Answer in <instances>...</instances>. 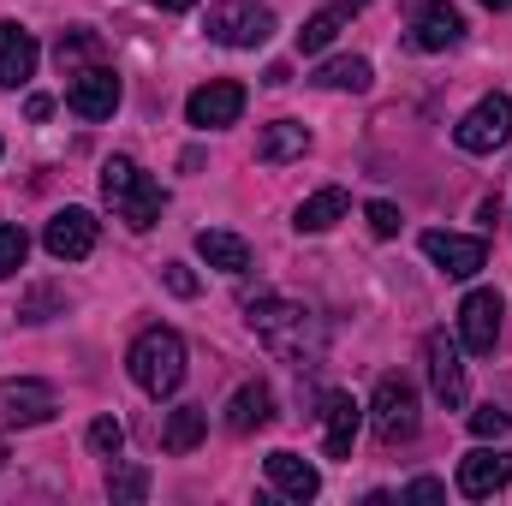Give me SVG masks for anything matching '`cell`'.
Here are the masks:
<instances>
[{
	"label": "cell",
	"mask_w": 512,
	"mask_h": 506,
	"mask_svg": "<svg viewBox=\"0 0 512 506\" xmlns=\"http://www.w3.org/2000/svg\"><path fill=\"white\" fill-rule=\"evenodd\" d=\"M66 108H72L78 120H108V114L120 108V78H114L108 66H84V72H72V84H66Z\"/></svg>",
	"instance_id": "obj_7"
},
{
	"label": "cell",
	"mask_w": 512,
	"mask_h": 506,
	"mask_svg": "<svg viewBox=\"0 0 512 506\" xmlns=\"http://www.w3.org/2000/svg\"><path fill=\"white\" fill-rule=\"evenodd\" d=\"M268 483L286 495V501H316L322 495V477H316V465L310 459H298V453H268Z\"/></svg>",
	"instance_id": "obj_18"
},
{
	"label": "cell",
	"mask_w": 512,
	"mask_h": 506,
	"mask_svg": "<svg viewBox=\"0 0 512 506\" xmlns=\"http://www.w3.org/2000/svg\"><path fill=\"white\" fill-rule=\"evenodd\" d=\"M322 90H370V60H328L316 72Z\"/></svg>",
	"instance_id": "obj_25"
},
{
	"label": "cell",
	"mask_w": 512,
	"mask_h": 506,
	"mask_svg": "<svg viewBox=\"0 0 512 506\" xmlns=\"http://www.w3.org/2000/svg\"><path fill=\"white\" fill-rule=\"evenodd\" d=\"M483 6H489V12H507L512 0H483Z\"/></svg>",
	"instance_id": "obj_37"
},
{
	"label": "cell",
	"mask_w": 512,
	"mask_h": 506,
	"mask_svg": "<svg viewBox=\"0 0 512 506\" xmlns=\"http://www.w3.org/2000/svg\"><path fill=\"white\" fill-rule=\"evenodd\" d=\"M370 429L382 447H399L417 435V387L405 376H382L376 381V399H370Z\"/></svg>",
	"instance_id": "obj_4"
},
{
	"label": "cell",
	"mask_w": 512,
	"mask_h": 506,
	"mask_svg": "<svg viewBox=\"0 0 512 506\" xmlns=\"http://www.w3.org/2000/svg\"><path fill=\"white\" fill-rule=\"evenodd\" d=\"M197 256L209 262V268H221V274H245L251 268V245L239 239V233H197Z\"/></svg>",
	"instance_id": "obj_21"
},
{
	"label": "cell",
	"mask_w": 512,
	"mask_h": 506,
	"mask_svg": "<svg viewBox=\"0 0 512 506\" xmlns=\"http://www.w3.org/2000/svg\"><path fill=\"white\" fill-rule=\"evenodd\" d=\"M364 215H370V233H376V239H393V233H399V209H393V203H370Z\"/></svg>",
	"instance_id": "obj_32"
},
{
	"label": "cell",
	"mask_w": 512,
	"mask_h": 506,
	"mask_svg": "<svg viewBox=\"0 0 512 506\" xmlns=\"http://www.w3.org/2000/svg\"><path fill=\"white\" fill-rule=\"evenodd\" d=\"M203 30H209L215 42H227V48H256V42L274 36V12L256 6V0H215Z\"/></svg>",
	"instance_id": "obj_5"
},
{
	"label": "cell",
	"mask_w": 512,
	"mask_h": 506,
	"mask_svg": "<svg viewBox=\"0 0 512 506\" xmlns=\"http://www.w3.org/2000/svg\"><path fill=\"white\" fill-rule=\"evenodd\" d=\"M54 417V387L42 381H0V423L6 429H36Z\"/></svg>",
	"instance_id": "obj_12"
},
{
	"label": "cell",
	"mask_w": 512,
	"mask_h": 506,
	"mask_svg": "<svg viewBox=\"0 0 512 506\" xmlns=\"http://www.w3.org/2000/svg\"><path fill=\"white\" fill-rule=\"evenodd\" d=\"M507 429H512V411L501 399H489L483 411H471V435H477V441H501Z\"/></svg>",
	"instance_id": "obj_26"
},
{
	"label": "cell",
	"mask_w": 512,
	"mask_h": 506,
	"mask_svg": "<svg viewBox=\"0 0 512 506\" xmlns=\"http://www.w3.org/2000/svg\"><path fill=\"white\" fill-rule=\"evenodd\" d=\"M423 358H429V387H435V399H441L447 411H459V405H465V364H459V346H453L447 334H429Z\"/></svg>",
	"instance_id": "obj_15"
},
{
	"label": "cell",
	"mask_w": 512,
	"mask_h": 506,
	"mask_svg": "<svg viewBox=\"0 0 512 506\" xmlns=\"http://www.w3.org/2000/svg\"><path fill=\"white\" fill-rule=\"evenodd\" d=\"M251 328L274 358H286V364H298V370H310V364L322 358V322H316L304 304L262 298V304H251Z\"/></svg>",
	"instance_id": "obj_1"
},
{
	"label": "cell",
	"mask_w": 512,
	"mask_h": 506,
	"mask_svg": "<svg viewBox=\"0 0 512 506\" xmlns=\"http://www.w3.org/2000/svg\"><path fill=\"white\" fill-rule=\"evenodd\" d=\"M495 399H501V405L512 411V376H501V381H495Z\"/></svg>",
	"instance_id": "obj_35"
},
{
	"label": "cell",
	"mask_w": 512,
	"mask_h": 506,
	"mask_svg": "<svg viewBox=\"0 0 512 506\" xmlns=\"http://www.w3.org/2000/svg\"><path fill=\"white\" fill-rule=\"evenodd\" d=\"M507 483H512V453L477 447V453H465V459H459V495L489 501V495H501Z\"/></svg>",
	"instance_id": "obj_13"
},
{
	"label": "cell",
	"mask_w": 512,
	"mask_h": 506,
	"mask_svg": "<svg viewBox=\"0 0 512 506\" xmlns=\"http://www.w3.org/2000/svg\"><path fill=\"white\" fill-rule=\"evenodd\" d=\"M310 149V131L298 126V120H274V126L256 137V161H268V167H280V161H298Z\"/></svg>",
	"instance_id": "obj_20"
},
{
	"label": "cell",
	"mask_w": 512,
	"mask_h": 506,
	"mask_svg": "<svg viewBox=\"0 0 512 506\" xmlns=\"http://www.w3.org/2000/svg\"><path fill=\"white\" fill-rule=\"evenodd\" d=\"M423 256L447 274V280H471L483 262H489V245L483 239H465V233H423Z\"/></svg>",
	"instance_id": "obj_8"
},
{
	"label": "cell",
	"mask_w": 512,
	"mask_h": 506,
	"mask_svg": "<svg viewBox=\"0 0 512 506\" xmlns=\"http://www.w3.org/2000/svg\"><path fill=\"white\" fill-rule=\"evenodd\" d=\"M42 245H48V256H60V262H84V256L96 251V215L90 209H60L48 221Z\"/></svg>",
	"instance_id": "obj_14"
},
{
	"label": "cell",
	"mask_w": 512,
	"mask_h": 506,
	"mask_svg": "<svg viewBox=\"0 0 512 506\" xmlns=\"http://www.w3.org/2000/svg\"><path fill=\"white\" fill-rule=\"evenodd\" d=\"M501 316H507L501 292H471V298L459 304V334H465V352L489 358V352H495V340H501Z\"/></svg>",
	"instance_id": "obj_9"
},
{
	"label": "cell",
	"mask_w": 512,
	"mask_h": 506,
	"mask_svg": "<svg viewBox=\"0 0 512 506\" xmlns=\"http://www.w3.org/2000/svg\"><path fill=\"white\" fill-rule=\"evenodd\" d=\"M126 370H131V381H137L149 399L179 393V381H185V340H179L173 328H149V334H137Z\"/></svg>",
	"instance_id": "obj_3"
},
{
	"label": "cell",
	"mask_w": 512,
	"mask_h": 506,
	"mask_svg": "<svg viewBox=\"0 0 512 506\" xmlns=\"http://www.w3.org/2000/svg\"><path fill=\"white\" fill-rule=\"evenodd\" d=\"M340 215H346V191H340V185H328V191H316V197H304V203H298V233H328Z\"/></svg>",
	"instance_id": "obj_22"
},
{
	"label": "cell",
	"mask_w": 512,
	"mask_h": 506,
	"mask_svg": "<svg viewBox=\"0 0 512 506\" xmlns=\"http://www.w3.org/2000/svg\"><path fill=\"white\" fill-rule=\"evenodd\" d=\"M358 399L352 393H322V441H328V459H352V441H358Z\"/></svg>",
	"instance_id": "obj_16"
},
{
	"label": "cell",
	"mask_w": 512,
	"mask_h": 506,
	"mask_svg": "<svg viewBox=\"0 0 512 506\" xmlns=\"http://www.w3.org/2000/svg\"><path fill=\"white\" fill-rule=\"evenodd\" d=\"M24 251H30V239H24V227H0V280L24 268Z\"/></svg>",
	"instance_id": "obj_29"
},
{
	"label": "cell",
	"mask_w": 512,
	"mask_h": 506,
	"mask_svg": "<svg viewBox=\"0 0 512 506\" xmlns=\"http://www.w3.org/2000/svg\"><path fill=\"white\" fill-rule=\"evenodd\" d=\"M268 417H274V393H268L262 381H245V387L227 399V429H233V435H256V429H268Z\"/></svg>",
	"instance_id": "obj_19"
},
{
	"label": "cell",
	"mask_w": 512,
	"mask_h": 506,
	"mask_svg": "<svg viewBox=\"0 0 512 506\" xmlns=\"http://www.w3.org/2000/svg\"><path fill=\"white\" fill-rule=\"evenodd\" d=\"M465 36V12L453 6V0H423L417 12H411V42L423 48V54H441V48H453Z\"/></svg>",
	"instance_id": "obj_11"
},
{
	"label": "cell",
	"mask_w": 512,
	"mask_h": 506,
	"mask_svg": "<svg viewBox=\"0 0 512 506\" xmlns=\"http://www.w3.org/2000/svg\"><path fill=\"white\" fill-rule=\"evenodd\" d=\"M453 143L465 155H495L501 143H512V102L507 96H483L459 126H453Z\"/></svg>",
	"instance_id": "obj_6"
},
{
	"label": "cell",
	"mask_w": 512,
	"mask_h": 506,
	"mask_svg": "<svg viewBox=\"0 0 512 506\" xmlns=\"http://www.w3.org/2000/svg\"><path fill=\"white\" fill-rule=\"evenodd\" d=\"M84 54H96V30H72V36H60V48H54V60H60V72L72 78L78 72V60Z\"/></svg>",
	"instance_id": "obj_27"
},
{
	"label": "cell",
	"mask_w": 512,
	"mask_h": 506,
	"mask_svg": "<svg viewBox=\"0 0 512 506\" xmlns=\"http://www.w3.org/2000/svg\"><path fill=\"white\" fill-rule=\"evenodd\" d=\"M36 36L24 30V24H12V18H0V84L6 90H18V84H30V72H36Z\"/></svg>",
	"instance_id": "obj_17"
},
{
	"label": "cell",
	"mask_w": 512,
	"mask_h": 506,
	"mask_svg": "<svg viewBox=\"0 0 512 506\" xmlns=\"http://www.w3.org/2000/svg\"><path fill=\"white\" fill-rule=\"evenodd\" d=\"M108 495H114V501H143V495H149V471H137V465L108 471Z\"/></svg>",
	"instance_id": "obj_28"
},
{
	"label": "cell",
	"mask_w": 512,
	"mask_h": 506,
	"mask_svg": "<svg viewBox=\"0 0 512 506\" xmlns=\"http://www.w3.org/2000/svg\"><path fill=\"white\" fill-rule=\"evenodd\" d=\"M102 197H108V209L126 221L131 233H143V227L161 221V185H155L137 161H126V155H114V161L102 167Z\"/></svg>",
	"instance_id": "obj_2"
},
{
	"label": "cell",
	"mask_w": 512,
	"mask_h": 506,
	"mask_svg": "<svg viewBox=\"0 0 512 506\" xmlns=\"http://www.w3.org/2000/svg\"><path fill=\"white\" fill-rule=\"evenodd\" d=\"M161 280H167V292H179V298H197V274H191L185 262H167V268H161Z\"/></svg>",
	"instance_id": "obj_31"
},
{
	"label": "cell",
	"mask_w": 512,
	"mask_h": 506,
	"mask_svg": "<svg viewBox=\"0 0 512 506\" xmlns=\"http://www.w3.org/2000/svg\"><path fill=\"white\" fill-rule=\"evenodd\" d=\"M0 465H6V447H0Z\"/></svg>",
	"instance_id": "obj_38"
},
{
	"label": "cell",
	"mask_w": 512,
	"mask_h": 506,
	"mask_svg": "<svg viewBox=\"0 0 512 506\" xmlns=\"http://www.w3.org/2000/svg\"><path fill=\"white\" fill-rule=\"evenodd\" d=\"M185 114H191V126H203V131L233 126V120L245 114V84H233V78H209L203 90H191Z\"/></svg>",
	"instance_id": "obj_10"
},
{
	"label": "cell",
	"mask_w": 512,
	"mask_h": 506,
	"mask_svg": "<svg viewBox=\"0 0 512 506\" xmlns=\"http://www.w3.org/2000/svg\"><path fill=\"white\" fill-rule=\"evenodd\" d=\"M346 18H352L346 6H328V12H316V18H310V24L298 30V48H304V54H322V48H328V42L340 36V24H346Z\"/></svg>",
	"instance_id": "obj_24"
},
{
	"label": "cell",
	"mask_w": 512,
	"mask_h": 506,
	"mask_svg": "<svg viewBox=\"0 0 512 506\" xmlns=\"http://www.w3.org/2000/svg\"><path fill=\"white\" fill-rule=\"evenodd\" d=\"M203 429H209V411H203V405H179V411L167 417V429H161V447H167V453H191V447L203 441Z\"/></svg>",
	"instance_id": "obj_23"
},
{
	"label": "cell",
	"mask_w": 512,
	"mask_h": 506,
	"mask_svg": "<svg viewBox=\"0 0 512 506\" xmlns=\"http://www.w3.org/2000/svg\"><path fill=\"white\" fill-rule=\"evenodd\" d=\"M405 495H411V501H441V495H447V489H441V483H435V477H417V483H411V489H405Z\"/></svg>",
	"instance_id": "obj_33"
},
{
	"label": "cell",
	"mask_w": 512,
	"mask_h": 506,
	"mask_svg": "<svg viewBox=\"0 0 512 506\" xmlns=\"http://www.w3.org/2000/svg\"><path fill=\"white\" fill-rule=\"evenodd\" d=\"M24 114H30V120H48V114H54V102H48V96H30V102H24Z\"/></svg>",
	"instance_id": "obj_34"
},
{
	"label": "cell",
	"mask_w": 512,
	"mask_h": 506,
	"mask_svg": "<svg viewBox=\"0 0 512 506\" xmlns=\"http://www.w3.org/2000/svg\"><path fill=\"white\" fill-rule=\"evenodd\" d=\"M90 447H96L102 459H114V453L126 447V429H120V417H96V423H90Z\"/></svg>",
	"instance_id": "obj_30"
},
{
	"label": "cell",
	"mask_w": 512,
	"mask_h": 506,
	"mask_svg": "<svg viewBox=\"0 0 512 506\" xmlns=\"http://www.w3.org/2000/svg\"><path fill=\"white\" fill-rule=\"evenodd\" d=\"M161 12H185V6H197V0H155Z\"/></svg>",
	"instance_id": "obj_36"
}]
</instances>
